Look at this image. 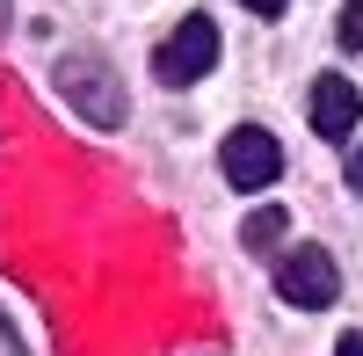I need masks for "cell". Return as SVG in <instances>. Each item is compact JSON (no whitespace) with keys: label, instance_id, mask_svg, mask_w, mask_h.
<instances>
[{"label":"cell","instance_id":"7","mask_svg":"<svg viewBox=\"0 0 363 356\" xmlns=\"http://www.w3.org/2000/svg\"><path fill=\"white\" fill-rule=\"evenodd\" d=\"M342 51H363V0L342 8Z\"/></svg>","mask_w":363,"mask_h":356},{"label":"cell","instance_id":"1","mask_svg":"<svg viewBox=\"0 0 363 356\" xmlns=\"http://www.w3.org/2000/svg\"><path fill=\"white\" fill-rule=\"evenodd\" d=\"M51 80H58V95H66V109L87 116L95 131H116V124H124L131 95H124V80H116L109 58H95V51H66V58L51 66Z\"/></svg>","mask_w":363,"mask_h":356},{"label":"cell","instance_id":"3","mask_svg":"<svg viewBox=\"0 0 363 356\" xmlns=\"http://www.w3.org/2000/svg\"><path fill=\"white\" fill-rule=\"evenodd\" d=\"M277 291H284V306L320 313V306L342 299V269H335V255H327V247H291V255L277 262Z\"/></svg>","mask_w":363,"mask_h":356},{"label":"cell","instance_id":"8","mask_svg":"<svg viewBox=\"0 0 363 356\" xmlns=\"http://www.w3.org/2000/svg\"><path fill=\"white\" fill-rule=\"evenodd\" d=\"M0 356H29V349H22V335H15V320H8V313H0Z\"/></svg>","mask_w":363,"mask_h":356},{"label":"cell","instance_id":"12","mask_svg":"<svg viewBox=\"0 0 363 356\" xmlns=\"http://www.w3.org/2000/svg\"><path fill=\"white\" fill-rule=\"evenodd\" d=\"M0 29H8V0H0Z\"/></svg>","mask_w":363,"mask_h":356},{"label":"cell","instance_id":"6","mask_svg":"<svg viewBox=\"0 0 363 356\" xmlns=\"http://www.w3.org/2000/svg\"><path fill=\"white\" fill-rule=\"evenodd\" d=\"M284 233H291V211H277V204H262V211L240 226V240H247V255H277L284 247Z\"/></svg>","mask_w":363,"mask_h":356},{"label":"cell","instance_id":"10","mask_svg":"<svg viewBox=\"0 0 363 356\" xmlns=\"http://www.w3.org/2000/svg\"><path fill=\"white\" fill-rule=\"evenodd\" d=\"M349 189L363 196V145H356V153H349Z\"/></svg>","mask_w":363,"mask_h":356},{"label":"cell","instance_id":"11","mask_svg":"<svg viewBox=\"0 0 363 356\" xmlns=\"http://www.w3.org/2000/svg\"><path fill=\"white\" fill-rule=\"evenodd\" d=\"M335 356H363V335H342V342H335Z\"/></svg>","mask_w":363,"mask_h":356},{"label":"cell","instance_id":"4","mask_svg":"<svg viewBox=\"0 0 363 356\" xmlns=\"http://www.w3.org/2000/svg\"><path fill=\"white\" fill-rule=\"evenodd\" d=\"M218 167H225V182H233V189L262 196V189L284 174V145L269 138L262 124H240V131H225V145H218Z\"/></svg>","mask_w":363,"mask_h":356},{"label":"cell","instance_id":"9","mask_svg":"<svg viewBox=\"0 0 363 356\" xmlns=\"http://www.w3.org/2000/svg\"><path fill=\"white\" fill-rule=\"evenodd\" d=\"M240 8H255V15H262V22H277V15H284V8H291V0H240Z\"/></svg>","mask_w":363,"mask_h":356},{"label":"cell","instance_id":"5","mask_svg":"<svg viewBox=\"0 0 363 356\" xmlns=\"http://www.w3.org/2000/svg\"><path fill=\"white\" fill-rule=\"evenodd\" d=\"M306 116H313V131H320V138H349V131H356V116H363L356 80L320 73V80H313V95H306Z\"/></svg>","mask_w":363,"mask_h":356},{"label":"cell","instance_id":"2","mask_svg":"<svg viewBox=\"0 0 363 356\" xmlns=\"http://www.w3.org/2000/svg\"><path fill=\"white\" fill-rule=\"evenodd\" d=\"M211 66H218V22H211V15H182L160 37V51H153V80L160 87H189Z\"/></svg>","mask_w":363,"mask_h":356}]
</instances>
